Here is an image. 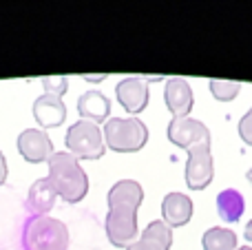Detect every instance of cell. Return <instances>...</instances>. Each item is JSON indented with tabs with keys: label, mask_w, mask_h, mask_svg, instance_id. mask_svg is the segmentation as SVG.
Returning a JSON list of instances; mask_svg holds the SVG:
<instances>
[{
	"label": "cell",
	"mask_w": 252,
	"mask_h": 250,
	"mask_svg": "<svg viewBox=\"0 0 252 250\" xmlns=\"http://www.w3.org/2000/svg\"><path fill=\"white\" fill-rule=\"evenodd\" d=\"M170 246H173V228H168L161 219H155L126 250H170Z\"/></svg>",
	"instance_id": "14"
},
{
	"label": "cell",
	"mask_w": 252,
	"mask_h": 250,
	"mask_svg": "<svg viewBox=\"0 0 252 250\" xmlns=\"http://www.w3.org/2000/svg\"><path fill=\"white\" fill-rule=\"evenodd\" d=\"M215 175V162H213V151L210 144H201L188 151L186 159V186L190 190H204L210 186Z\"/></svg>",
	"instance_id": "7"
},
{
	"label": "cell",
	"mask_w": 252,
	"mask_h": 250,
	"mask_svg": "<svg viewBox=\"0 0 252 250\" xmlns=\"http://www.w3.org/2000/svg\"><path fill=\"white\" fill-rule=\"evenodd\" d=\"M244 237H246V242H248V244H252V219L248 221V226H246Z\"/></svg>",
	"instance_id": "23"
},
{
	"label": "cell",
	"mask_w": 252,
	"mask_h": 250,
	"mask_svg": "<svg viewBox=\"0 0 252 250\" xmlns=\"http://www.w3.org/2000/svg\"><path fill=\"white\" fill-rule=\"evenodd\" d=\"M115 97H118L120 106L130 115L142 113L148 106V100H151V91H148V82L144 78H124L118 82L115 87Z\"/></svg>",
	"instance_id": "9"
},
{
	"label": "cell",
	"mask_w": 252,
	"mask_h": 250,
	"mask_svg": "<svg viewBox=\"0 0 252 250\" xmlns=\"http://www.w3.org/2000/svg\"><path fill=\"white\" fill-rule=\"evenodd\" d=\"M56 199L58 193L53 184L49 182V177H42V180H35L31 184L29 195H27V208L33 213V217H44L56 206Z\"/></svg>",
	"instance_id": "15"
},
{
	"label": "cell",
	"mask_w": 252,
	"mask_h": 250,
	"mask_svg": "<svg viewBox=\"0 0 252 250\" xmlns=\"http://www.w3.org/2000/svg\"><path fill=\"white\" fill-rule=\"evenodd\" d=\"M33 118L38 122V126L44 128H58L64 124L66 120V104L62 102V97L49 95V93H42L40 97H35L33 102Z\"/></svg>",
	"instance_id": "12"
},
{
	"label": "cell",
	"mask_w": 252,
	"mask_h": 250,
	"mask_svg": "<svg viewBox=\"0 0 252 250\" xmlns=\"http://www.w3.org/2000/svg\"><path fill=\"white\" fill-rule=\"evenodd\" d=\"M201 246H204V250H237L239 242H237V233L232 228L215 226V228H208L204 233Z\"/></svg>",
	"instance_id": "17"
},
{
	"label": "cell",
	"mask_w": 252,
	"mask_h": 250,
	"mask_svg": "<svg viewBox=\"0 0 252 250\" xmlns=\"http://www.w3.org/2000/svg\"><path fill=\"white\" fill-rule=\"evenodd\" d=\"M64 144L66 151L78 162H82V159H100L106 153L102 128L93 122H87V120H78L75 124H71L66 128Z\"/></svg>",
	"instance_id": "5"
},
{
	"label": "cell",
	"mask_w": 252,
	"mask_h": 250,
	"mask_svg": "<svg viewBox=\"0 0 252 250\" xmlns=\"http://www.w3.org/2000/svg\"><path fill=\"white\" fill-rule=\"evenodd\" d=\"M246 211V199L237 188H223L217 195V213L226 224H237Z\"/></svg>",
	"instance_id": "16"
},
{
	"label": "cell",
	"mask_w": 252,
	"mask_h": 250,
	"mask_svg": "<svg viewBox=\"0 0 252 250\" xmlns=\"http://www.w3.org/2000/svg\"><path fill=\"white\" fill-rule=\"evenodd\" d=\"M7 175H9V168H7V157L2 155V151H0V186L7 182Z\"/></svg>",
	"instance_id": "21"
},
{
	"label": "cell",
	"mask_w": 252,
	"mask_h": 250,
	"mask_svg": "<svg viewBox=\"0 0 252 250\" xmlns=\"http://www.w3.org/2000/svg\"><path fill=\"white\" fill-rule=\"evenodd\" d=\"M237 131H239V137L244 140V144L252 146V106H250V111H246L244 113V118L239 120Z\"/></svg>",
	"instance_id": "20"
},
{
	"label": "cell",
	"mask_w": 252,
	"mask_h": 250,
	"mask_svg": "<svg viewBox=\"0 0 252 250\" xmlns=\"http://www.w3.org/2000/svg\"><path fill=\"white\" fill-rule=\"evenodd\" d=\"M208 89L215 100L219 102H232L241 91V82L237 80H208Z\"/></svg>",
	"instance_id": "18"
},
{
	"label": "cell",
	"mask_w": 252,
	"mask_h": 250,
	"mask_svg": "<svg viewBox=\"0 0 252 250\" xmlns=\"http://www.w3.org/2000/svg\"><path fill=\"white\" fill-rule=\"evenodd\" d=\"M78 113L82 120L93 124H106L111 115V100L97 89H91V91H84L82 95L78 97Z\"/></svg>",
	"instance_id": "13"
},
{
	"label": "cell",
	"mask_w": 252,
	"mask_h": 250,
	"mask_svg": "<svg viewBox=\"0 0 252 250\" xmlns=\"http://www.w3.org/2000/svg\"><path fill=\"white\" fill-rule=\"evenodd\" d=\"M192 199L186 193H166L161 199V221L168 228H182L192 219Z\"/></svg>",
	"instance_id": "11"
},
{
	"label": "cell",
	"mask_w": 252,
	"mask_h": 250,
	"mask_svg": "<svg viewBox=\"0 0 252 250\" xmlns=\"http://www.w3.org/2000/svg\"><path fill=\"white\" fill-rule=\"evenodd\" d=\"M246 180H248V182H250V186H252V168H250L248 173H246Z\"/></svg>",
	"instance_id": "24"
},
{
	"label": "cell",
	"mask_w": 252,
	"mask_h": 250,
	"mask_svg": "<svg viewBox=\"0 0 252 250\" xmlns=\"http://www.w3.org/2000/svg\"><path fill=\"white\" fill-rule=\"evenodd\" d=\"M25 250H69V228L56 217H31L22 228Z\"/></svg>",
	"instance_id": "3"
},
{
	"label": "cell",
	"mask_w": 252,
	"mask_h": 250,
	"mask_svg": "<svg viewBox=\"0 0 252 250\" xmlns=\"http://www.w3.org/2000/svg\"><path fill=\"white\" fill-rule=\"evenodd\" d=\"M106 75L104 73H100V75H82V80L84 82H102V80H104Z\"/></svg>",
	"instance_id": "22"
},
{
	"label": "cell",
	"mask_w": 252,
	"mask_h": 250,
	"mask_svg": "<svg viewBox=\"0 0 252 250\" xmlns=\"http://www.w3.org/2000/svg\"><path fill=\"white\" fill-rule=\"evenodd\" d=\"M144 202V188L135 180H120L106 195V237L115 248H128L137 239V211Z\"/></svg>",
	"instance_id": "1"
},
{
	"label": "cell",
	"mask_w": 252,
	"mask_h": 250,
	"mask_svg": "<svg viewBox=\"0 0 252 250\" xmlns=\"http://www.w3.org/2000/svg\"><path fill=\"white\" fill-rule=\"evenodd\" d=\"M49 182L53 184L58 197L66 204H78L89 193V177L82 164L69 153V151H56L47 162Z\"/></svg>",
	"instance_id": "2"
},
{
	"label": "cell",
	"mask_w": 252,
	"mask_h": 250,
	"mask_svg": "<svg viewBox=\"0 0 252 250\" xmlns=\"http://www.w3.org/2000/svg\"><path fill=\"white\" fill-rule=\"evenodd\" d=\"M166 137L170 144L179 146L188 153L190 149L201 144H210V131L201 120L195 118H173L166 128Z\"/></svg>",
	"instance_id": "6"
},
{
	"label": "cell",
	"mask_w": 252,
	"mask_h": 250,
	"mask_svg": "<svg viewBox=\"0 0 252 250\" xmlns=\"http://www.w3.org/2000/svg\"><path fill=\"white\" fill-rule=\"evenodd\" d=\"M164 102L173 118H188L195 104L190 84L184 78H168L164 84Z\"/></svg>",
	"instance_id": "10"
},
{
	"label": "cell",
	"mask_w": 252,
	"mask_h": 250,
	"mask_svg": "<svg viewBox=\"0 0 252 250\" xmlns=\"http://www.w3.org/2000/svg\"><path fill=\"white\" fill-rule=\"evenodd\" d=\"M237 250H252V246H239Z\"/></svg>",
	"instance_id": "25"
},
{
	"label": "cell",
	"mask_w": 252,
	"mask_h": 250,
	"mask_svg": "<svg viewBox=\"0 0 252 250\" xmlns=\"http://www.w3.org/2000/svg\"><path fill=\"white\" fill-rule=\"evenodd\" d=\"M102 135L106 149L115 153H137L148 144V126L139 118H109Z\"/></svg>",
	"instance_id": "4"
},
{
	"label": "cell",
	"mask_w": 252,
	"mask_h": 250,
	"mask_svg": "<svg viewBox=\"0 0 252 250\" xmlns=\"http://www.w3.org/2000/svg\"><path fill=\"white\" fill-rule=\"evenodd\" d=\"M18 153L22 155V159L29 164H42L49 162L56 151H53V142L47 135V131L42 128H25V131L18 135Z\"/></svg>",
	"instance_id": "8"
},
{
	"label": "cell",
	"mask_w": 252,
	"mask_h": 250,
	"mask_svg": "<svg viewBox=\"0 0 252 250\" xmlns=\"http://www.w3.org/2000/svg\"><path fill=\"white\" fill-rule=\"evenodd\" d=\"M40 84H42L44 93L56 95V97H62L69 91V78H66V75H42Z\"/></svg>",
	"instance_id": "19"
}]
</instances>
